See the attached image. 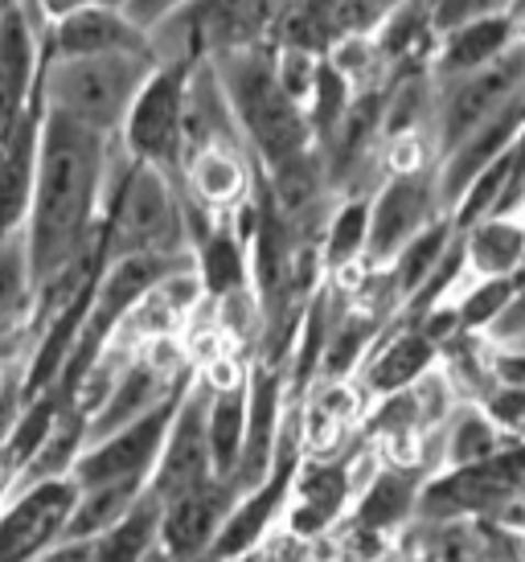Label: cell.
Returning <instances> with one entry per match:
<instances>
[{
    "label": "cell",
    "instance_id": "obj_1",
    "mask_svg": "<svg viewBox=\"0 0 525 562\" xmlns=\"http://www.w3.org/2000/svg\"><path fill=\"white\" fill-rule=\"evenodd\" d=\"M111 169H115V140L94 136L46 108L42 165H37L30 218L21 231L37 288L99 255Z\"/></svg>",
    "mask_w": 525,
    "mask_h": 562
},
{
    "label": "cell",
    "instance_id": "obj_2",
    "mask_svg": "<svg viewBox=\"0 0 525 562\" xmlns=\"http://www.w3.org/2000/svg\"><path fill=\"white\" fill-rule=\"evenodd\" d=\"M210 63L222 79L226 99H231L234 120L247 136L250 157L259 160V169L267 177L316 157L309 111L300 108L279 82L276 46L231 49V54H217Z\"/></svg>",
    "mask_w": 525,
    "mask_h": 562
},
{
    "label": "cell",
    "instance_id": "obj_3",
    "mask_svg": "<svg viewBox=\"0 0 525 562\" xmlns=\"http://www.w3.org/2000/svg\"><path fill=\"white\" fill-rule=\"evenodd\" d=\"M103 259H136V255H160V259H193L189 238L186 193L165 172L132 160L115 140V169L108 186V210H103Z\"/></svg>",
    "mask_w": 525,
    "mask_h": 562
},
{
    "label": "cell",
    "instance_id": "obj_4",
    "mask_svg": "<svg viewBox=\"0 0 525 562\" xmlns=\"http://www.w3.org/2000/svg\"><path fill=\"white\" fill-rule=\"evenodd\" d=\"M160 66L156 49L144 54H99V58H54L46 46V108L94 136L120 140L127 111Z\"/></svg>",
    "mask_w": 525,
    "mask_h": 562
},
{
    "label": "cell",
    "instance_id": "obj_5",
    "mask_svg": "<svg viewBox=\"0 0 525 562\" xmlns=\"http://www.w3.org/2000/svg\"><path fill=\"white\" fill-rule=\"evenodd\" d=\"M300 0H189L153 30L160 63H205L231 49L276 46Z\"/></svg>",
    "mask_w": 525,
    "mask_h": 562
},
{
    "label": "cell",
    "instance_id": "obj_6",
    "mask_svg": "<svg viewBox=\"0 0 525 562\" xmlns=\"http://www.w3.org/2000/svg\"><path fill=\"white\" fill-rule=\"evenodd\" d=\"M525 94V37H517L501 58L435 79V153L448 160L472 132L496 120Z\"/></svg>",
    "mask_w": 525,
    "mask_h": 562
},
{
    "label": "cell",
    "instance_id": "obj_7",
    "mask_svg": "<svg viewBox=\"0 0 525 562\" xmlns=\"http://www.w3.org/2000/svg\"><path fill=\"white\" fill-rule=\"evenodd\" d=\"M198 63H160L153 79L144 82L136 103L127 111V124L120 132V148L127 157L165 172L181 186L186 169V103L189 75Z\"/></svg>",
    "mask_w": 525,
    "mask_h": 562
},
{
    "label": "cell",
    "instance_id": "obj_8",
    "mask_svg": "<svg viewBox=\"0 0 525 562\" xmlns=\"http://www.w3.org/2000/svg\"><path fill=\"white\" fill-rule=\"evenodd\" d=\"M439 218H451L444 189H439V165L387 177L373 189L366 271H387L399 259V250Z\"/></svg>",
    "mask_w": 525,
    "mask_h": 562
},
{
    "label": "cell",
    "instance_id": "obj_9",
    "mask_svg": "<svg viewBox=\"0 0 525 562\" xmlns=\"http://www.w3.org/2000/svg\"><path fill=\"white\" fill-rule=\"evenodd\" d=\"M78 505V484L63 481H33L16 484L0 501V562H42L49 550L66 538L70 514Z\"/></svg>",
    "mask_w": 525,
    "mask_h": 562
},
{
    "label": "cell",
    "instance_id": "obj_10",
    "mask_svg": "<svg viewBox=\"0 0 525 562\" xmlns=\"http://www.w3.org/2000/svg\"><path fill=\"white\" fill-rule=\"evenodd\" d=\"M189 391V386H186ZM186 391L169 398L165 406H156L153 415L127 423L115 436L91 443L75 469L78 488H99V484H148L156 472V460L165 452V439L172 431V415L186 398Z\"/></svg>",
    "mask_w": 525,
    "mask_h": 562
},
{
    "label": "cell",
    "instance_id": "obj_11",
    "mask_svg": "<svg viewBox=\"0 0 525 562\" xmlns=\"http://www.w3.org/2000/svg\"><path fill=\"white\" fill-rule=\"evenodd\" d=\"M205 406H210V382L193 374L186 398L172 415V431L165 439V452L156 460V472L148 481V497L156 505L181 497L198 484L214 481V456H210V436H205Z\"/></svg>",
    "mask_w": 525,
    "mask_h": 562
},
{
    "label": "cell",
    "instance_id": "obj_12",
    "mask_svg": "<svg viewBox=\"0 0 525 562\" xmlns=\"http://www.w3.org/2000/svg\"><path fill=\"white\" fill-rule=\"evenodd\" d=\"M46 16L21 0L0 16V132L21 120L46 79Z\"/></svg>",
    "mask_w": 525,
    "mask_h": 562
},
{
    "label": "cell",
    "instance_id": "obj_13",
    "mask_svg": "<svg viewBox=\"0 0 525 562\" xmlns=\"http://www.w3.org/2000/svg\"><path fill=\"white\" fill-rule=\"evenodd\" d=\"M444 361V345L435 341L423 321L399 316L394 325L373 341L370 358L361 361V370L354 374V382L361 386V394L373 403H382L390 394L411 391L415 382L432 374L435 366Z\"/></svg>",
    "mask_w": 525,
    "mask_h": 562
},
{
    "label": "cell",
    "instance_id": "obj_14",
    "mask_svg": "<svg viewBox=\"0 0 525 562\" xmlns=\"http://www.w3.org/2000/svg\"><path fill=\"white\" fill-rule=\"evenodd\" d=\"M234 501H238V488L231 481H214L189 488L181 497H172L160 505V533L156 542L169 550L172 562H201L214 554V542L226 517H231Z\"/></svg>",
    "mask_w": 525,
    "mask_h": 562
},
{
    "label": "cell",
    "instance_id": "obj_15",
    "mask_svg": "<svg viewBox=\"0 0 525 562\" xmlns=\"http://www.w3.org/2000/svg\"><path fill=\"white\" fill-rule=\"evenodd\" d=\"M46 136V79L30 108L9 132H0V238L25 231Z\"/></svg>",
    "mask_w": 525,
    "mask_h": 562
},
{
    "label": "cell",
    "instance_id": "obj_16",
    "mask_svg": "<svg viewBox=\"0 0 525 562\" xmlns=\"http://www.w3.org/2000/svg\"><path fill=\"white\" fill-rule=\"evenodd\" d=\"M427 481H432V472L378 460V469H373V476L361 488L349 521H354L357 530H366L370 538L390 547L394 538H402L418 521V501H423Z\"/></svg>",
    "mask_w": 525,
    "mask_h": 562
},
{
    "label": "cell",
    "instance_id": "obj_17",
    "mask_svg": "<svg viewBox=\"0 0 525 562\" xmlns=\"http://www.w3.org/2000/svg\"><path fill=\"white\" fill-rule=\"evenodd\" d=\"M46 46L54 58H99V54H144L153 49V33L127 9H78L49 21Z\"/></svg>",
    "mask_w": 525,
    "mask_h": 562
},
{
    "label": "cell",
    "instance_id": "obj_18",
    "mask_svg": "<svg viewBox=\"0 0 525 562\" xmlns=\"http://www.w3.org/2000/svg\"><path fill=\"white\" fill-rule=\"evenodd\" d=\"M378 21H382V9L373 0H300L295 13L283 21L276 46H295L316 58H328L349 37L373 33Z\"/></svg>",
    "mask_w": 525,
    "mask_h": 562
},
{
    "label": "cell",
    "instance_id": "obj_19",
    "mask_svg": "<svg viewBox=\"0 0 525 562\" xmlns=\"http://www.w3.org/2000/svg\"><path fill=\"white\" fill-rule=\"evenodd\" d=\"M522 37V21L513 13H480L468 16L460 25H451L448 33H439V46L432 58L435 79H448V75H463V70H477V66L501 58L505 49Z\"/></svg>",
    "mask_w": 525,
    "mask_h": 562
},
{
    "label": "cell",
    "instance_id": "obj_20",
    "mask_svg": "<svg viewBox=\"0 0 525 562\" xmlns=\"http://www.w3.org/2000/svg\"><path fill=\"white\" fill-rule=\"evenodd\" d=\"M193 271L201 280L205 304H222L231 296L255 292V283H250V247L234 231V218L210 222L193 238Z\"/></svg>",
    "mask_w": 525,
    "mask_h": 562
},
{
    "label": "cell",
    "instance_id": "obj_21",
    "mask_svg": "<svg viewBox=\"0 0 525 562\" xmlns=\"http://www.w3.org/2000/svg\"><path fill=\"white\" fill-rule=\"evenodd\" d=\"M463 280H517L525 267V214H493L460 231Z\"/></svg>",
    "mask_w": 525,
    "mask_h": 562
},
{
    "label": "cell",
    "instance_id": "obj_22",
    "mask_svg": "<svg viewBox=\"0 0 525 562\" xmlns=\"http://www.w3.org/2000/svg\"><path fill=\"white\" fill-rule=\"evenodd\" d=\"M370 205H373V193L337 198V205H333L325 238H321V259H325L328 280H340V276L366 271V247H370Z\"/></svg>",
    "mask_w": 525,
    "mask_h": 562
},
{
    "label": "cell",
    "instance_id": "obj_23",
    "mask_svg": "<svg viewBox=\"0 0 525 562\" xmlns=\"http://www.w3.org/2000/svg\"><path fill=\"white\" fill-rule=\"evenodd\" d=\"M505 448H513V443L496 431V423L477 403H460L444 427V436H439V472L480 464Z\"/></svg>",
    "mask_w": 525,
    "mask_h": 562
},
{
    "label": "cell",
    "instance_id": "obj_24",
    "mask_svg": "<svg viewBox=\"0 0 525 562\" xmlns=\"http://www.w3.org/2000/svg\"><path fill=\"white\" fill-rule=\"evenodd\" d=\"M37 308V280H33L25 235L0 238V333H25Z\"/></svg>",
    "mask_w": 525,
    "mask_h": 562
},
{
    "label": "cell",
    "instance_id": "obj_25",
    "mask_svg": "<svg viewBox=\"0 0 525 562\" xmlns=\"http://www.w3.org/2000/svg\"><path fill=\"white\" fill-rule=\"evenodd\" d=\"M148 493V484H99V488H78V505L70 514L66 538L70 542H94L108 530H115Z\"/></svg>",
    "mask_w": 525,
    "mask_h": 562
},
{
    "label": "cell",
    "instance_id": "obj_26",
    "mask_svg": "<svg viewBox=\"0 0 525 562\" xmlns=\"http://www.w3.org/2000/svg\"><path fill=\"white\" fill-rule=\"evenodd\" d=\"M477 406L496 423V431L510 443H525V386L496 374L477 398Z\"/></svg>",
    "mask_w": 525,
    "mask_h": 562
},
{
    "label": "cell",
    "instance_id": "obj_27",
    "mask_svg": "<svg viewBox=\"0 0 525 562\" xmlns=\"http://www.w3.org/2000/svg\"><path fill=\"white\" fill-rule=\"evenodd\" d=\"M517 0H432V13H435V30L448 33L451 25H460L468 16L480 13H513Z\"/></svg>",
    "mask_w": 525,
    "mask_h": 562
},
{
    "label": "cell",
    "instance_id": "obj_28",
    "mask_svg": "<svg viewBox=\"0 0 525 562\" xmlns=\"http://www.w3.org/2000/svg\"><path fill=\"white\" fill-rule=\"evenodd\" d=\"M46 21H63L78 9H127V0H33Z\"/></svg>",
    "mask_w": 525,
    "mask_h": 562
},
{
    "label": "cell",
    "instance_id": "obj_29",
    "mask_svg": "<svg viewBox=\"0 0 525 562\" xmlns=\"http://www.w3.org/2000/svg\"><path fill=\"white\" fill-rule=\"evenodd\" d=\"M181 4H189V0H127V13L136 16V21H139V25H144V30L153 33L156 25H160L165 16L177 13Z\"/></svg>",
    "mask_w": 525,
    "mask_h": 562
},
{
    "label": "cell",
    "instance_id": "obj_30",
    "mask_svg": "<svg viewBox=\"0 0 525 562\" xmlns=\"http://www.w3.org/2000/svg\"><path fill=\"white\" fill-rule=\"evenodd\" d=\"M13 4H21V0H0V16L9 13V9H13Z\"/></svg>",
    "mask_w": 525,
    "mask_h": 562
},
{
    "label": "cell",
    "instance_id": "obj_31",
    "mask_svg": "<svg viewBox=\"0 0 525 562\" xmlns=\"http://www.w3.org/2000/svg\"><path fill=\"white\" fill-rule=\"evenodd\" d=\"M513 16H517V21L525 16V0H517V4H513Z\"/></svg>",
    "mask_w": 525,
    "mask_h": 562
},
{
    "label": "cell",
    "instance_id": "obj_32",
    "mask_svg": "<svg viewBox=\"0 0 525 562\" xmlns=\"http://www.w3.org/2000/svg\"><path fill=\"white\" fill-rule=\"evenodd\" d=\"M4 361H9V358H0V382H4Z\"/></svg>",
    "mask_w": 525,
    "mask_h": 562
},
{
    "label": "cell",
    "instance_id": "obj_33",
    "mask_svg": "<svg viewBox=\"0 0 525 562\" xmlns=\"http://www.w3.org/2000/svg\"><path fill=\"white\" fill-rule=\"evenodd\" d=\"M250 559H255V554H247V559H234V562H250Z\"/></svg>",
    "mask_w": 525,
    "mask_h": 562
},
{
    "label": "cell",
    "instance_id": "obj_34",
    "mask_svg": "<svg viewBox=\"0 0 525 562\" xmlns=\"http://www.w3.org/2000/svg\"><path fill=\"white\" fill-rule=\"evenodd\" d=\"M517 341H525V337H517Z\"/></svg>",
    "mask_w": 525,
    "mask_h": 562
},
{
    "label": "cell",
    "instance_id": "obj_35",
    "mask_svg": "<svg viewBox=\"0 0 525 562\" xmlns=\"http://www.w3.org/2000/svg\"><path fill=\"white\" fill-rule=\"evenodd\" d=\"M382 562H387V559H382Z\"/></svg>",
    "mask_w": 525,
    "mask_h": 562
}]
</instances>
